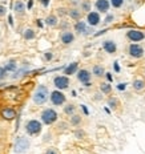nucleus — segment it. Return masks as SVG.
<instances>
[{
    "label": "nucleus",
    "instance_id": "f257e3e1",
    "mask_svg": "<svg viewBox=\"0 0 145 154\" xmlns=\"http://www.w3.org/2000/svg\"><path fill=\"white\" fill-rule=\"evenodd\" d=\"M49 98V89L46 85H39L36 91L33 92L32 96V101L35 105H44Z\"/></svg>",
    "mask_w": 145,
    "mask_h": 154
},
{
    "label": "nucleus",
    "instance_id": "f03ea898",
    "mask_svg": "<svg viewBox=\"0 0 145 154\" xmlns=\"http://www.w3.org/2000/svg\"><path fill=\"white\" fill-rule=\"evenodd\" d=\"M40 118H41V124L53 125L57 121V118H59V114H57V112L55 110V109L48 108V109H44V110L41 112Z\"/></svg>",
    "mask_w": 145,
    "mask_h": 154
},
{
    "label": "nucleus",
    "instance_id": "7ed1b4c3",
    "mask_svg": "<svg viewBox=\"0 0 145 154\" xmlns=\"http://www.w3.org/2000/svg\"><path fill=\"white\" fill-rule=\"evenodd\" d=\"M41 130H43V124L39 120H30L25 124V133L28 136H32V137L39 136L41 133Z\"/></svg>",
    "mask_w": 145,
    "mask_h": 154
},
{
    "label": "nucleus",
    "instance_id": "20e7f679",
    "mask_svg": "<svg viewBox=\"0 0 145 154\" xmlns=\"http://www.w3.org/2000/svg\"><path fill=\"white\" fill-rule=\"evenodd\" d=\"M31 146V142L30 140L27 138V137H17L15 141V146H14V152L16 154H24L28 152V149H30Z\"/></svg>",
    "mask_w": 145,
    "mask_h": 154
},
{
    "label": "nucleus",
    "instance_id": "39448f33",
    "mask_svg": "<svg viewBox=\"0 0 145 154\" xmlns=\"http://www.w3.org/2000/svg\"><path fill=\"white\" fill-rule=\"evenodd\" d=\"M49 100H51V102H52V105H55V106H61V105L65 104L67 97L61 91L56 89V91L49 93Z\"/></svg>",
    "mask_w": 145,
    "mask_h": 154
},
{
    "label": "nucleus",
    "instance_id": "423d86ee",
    "mask_svg": "<svg viewBox=\"0 0 145 154\" xmlns=\"http://www.w3.org/2000/svg\"><path fill=\"white\" fill-rule=\"evenodd\" d=\"M53 85L56 89L59 91H64V89H68L69 85H71V80H69V76H65V75H60V76H56L53 79Z\"/></svg>",
    "mask_w": 145,
    "mask_h": 154
},
{
    "label": "nucleus",
    "instance_id": "0eeeda50",
    "mask_svg": "<svg viewBox=\"0 0 145 154\" xmlns=\"http://www.w3.org/2000/svg\"><path fill=\"white\" fill-rule=\"evenodd\" d=\"M144 53H145L144 48L137 43H132L128 47V54L132 59H141V57H144Z\"/></svg>",
    "mask_w": 145,
    "mask_h": 154
},
{
    "label": "nucleus",
    "instance_id": "6e6552de",
    "mask_svg": "<svg viewBox=\"0 0 145 154\" xmlns=\"http://www.w3.org/2000/svg\"><path fill=\"white\" fill-rule=\"evenodd\" d=\"M127 38L132 43H138L145 38V33L140 29H129L127 32Z\"/></svg>",
    "mask_w": 145,
    "mask_h": 154
},
{
    "label": "nucleus",
    "instance_id": "1a4fd4ad",
    "mask_svg": "<svg viewBox=\"0 0 145 154\" xmlns=\"http://www.w3.org/2000/svg\"><path fill=\"white\" fill-rule=\"evenodd\" d=\"M101 23V16L97 11H91L87 14V24L89 27H97Z\"/></svg>",
    "mask_w": 145,
    "mask_h": 154
},
{
    "label": "nucleus",
    "instance_id": "9d476101",
    "mask_svg": "<svg viewBox=\"0 0 145 154\" xmlns=\"http://www.w3.org/2000/svg\"><path fill=\"white\" fill-rule=\"evenodd\" d=\"M60 41H61V44H63V45H71V44L75 41V33H73V32H71L69 29L61 31Z\"/></svg>",
    "mask_w": 145,
    "mask_h": 154
},
{
    "label": "nucleus",
    "instance_id": "9b49d317",
    "mask_svg": "<svg viewBox=\"0 0 145 154\" xmlns=\"http://www.w3.org/2000/svg\"><path fill=\"white\" fill-rule=\"evenodd\" d=\"M95 8L99 14H108L111 9L109 0H96L95 2Z\"/></svg>",
    "mask_w": 145,
    "mask_h": 154
},
{
    "label": "nucleus",
    "instance_id": "f8f14e48",
    "mask_svg": "<svg viewBox=\"0 0 145 154\" xmlns=\"http://www.w3.org/2000/svg\"><path fill=\"white\" fill-rule=\"evenodd\" d=\"M76 77L81 84H85V82H89L92 80V73L88 69H80L76 72Z\"/></svg>",
    "mask_w": 145,
    "mask_h": 154
},
{
    "label": "nucleus",
    "instance_id": "ddd939ff",
    "mask_svg": "<svg viewBox=\"0 0 145 154\" xmlns=\"http://www.w3.org/2000/svg\"><path fill=\"white\" fill-rule=\"evenodd\" d=\"M102 49L108 54H115L117 52V45L113 40H104L102 41Z\"/></svg>",
    "mask_w": 145,
    "mask_h": 154
},
{
    "label": "nucleus",
    "instance_id": "4468645a",
    "mask_svg": "<svg viewBox=\"0 0 145 154\" xmlns=\"http://www.w3.org/2000/svg\"><path fill=\"white\" fill-rule=\"evenodd\" d=\"M68 16L72 20L79 21V20H81V17H83V12L80 11L79 7H71L68 9Z\"/></svg>",
    "mask_w": 145,
    "mask_h": 154
},
{
    "label": "nucleus",
    "instance_id": "2eb2a0df",
    "mask_svg": "<svg viewBox=\"0 0 145 154\" xmlns=\"http://www.w3.org/2000/svg\"><path fill=\"white\" fill-rule=\"evenodd\" d=\"M44 24H46L47 27H49V28L57 27V25H59V17H57L55 14L48 15L47 17H46V20H44Z\"/></svg>",
    "mask_w": 145,
    "mask_h": 154
},
{
    "label": "nucleus",
    "instance_id": "dca6fc26",
    "mask_svg": "<svg viewBox=\"0 0 145 154\" xmlns=\"http://www.w3.org/2000/svg\"><path fill=\"white\" fill-rule=\"evenodd\" d=\"M92 76L97 77V79H101V77L105 76V68L104 65H101V64H96V65H93L92 68Z\"/></svg>",
    "mask_w": 145,
    "mask_h": 154
},
{
    "label": "nucleus",
    "instance_id": "f3484780",
    "mask_svg": "<svg viewBox=\"0 0 145 154\" xmlns=\"http://www.w3.org/2000/svg\"><path fill=\"white\" fill-rule=\"evenodd\" d=\"M77 70H79V63L73 61V63H71L68 66H65V68H64V75H65V76L76 75Z\"/></svg>",
    "mask_w": 145,
    "mask_h": 154
},
{
    "label": "nucleus",
    "instance_id": "a211bd4d",
    "mask_svg": "<svg viewBox=\"0 0 145 154\" xmlns=\"http://www.w3.org/2000/svg\"><path fill=\"white\" fill-rule=\"evenodd\" d=\"M81 124H83V117H81V114L73 113L72 116H69V125H71V126L79 128Z\"/></svg>",
    "mask_w": 145,
    "mask_h": 154
},
{
    "label": "nucleus",
    "instance_id": "6ab92c4d",
    "mask_svg": "<svg viewBox=\"0 0 145 154\" xmlns=\"http://www.w3.org/2000/svg\"><path fill=\"white\" fill-rule=\"evenodd\" d=\"M25 9H27V7H25L23 0H16L15 4H14V11L16 12V14L17 15H24Z\"/></svg>",
    "mask_w": 145,
    "mask_h": 154
},
{
    "label": "nucleus",
    "instance_id": "aec40b11",
    "mask_svg": "<svg viewBox=\"0 0 145 154\" xmlns=\"http://www.w3.org/2000/svg\"><path fill=\"white\" fill-rule=\"evenodd\" d=\"M132 88L136 92H143L145 89V80L144 79H134L132 82Z\"/></svg>",
    "mask_w": 145,
    "mask_h": 154
},
{
    "label": "nucleus",
    "instance_id": "412c9836",
    "mask_svg": "<svg viewBox=\"0 0 145 154\" xmlns=\"http://www.w3.org/2000/svg\"><path fill=\"white\" fill-rule=\"evenodd\" d=\"M79 8H80V11H81L83 14H88V12L92 11V2L91 0H81V2H80Z\"/></svg>",
    "mask_w": 145,
    "mask_h": 154
},
{
    "label": "nucleus",
    "instance_id": "4be33fe9",
    "mask_svg": "<svg viewBox=\"0 0 145 154\" xmlns=\"http://www.w3.org/2000/svg\"><path fill=\"white\" fill-rule=\"evenodd\" d=\"M73 29H75L76 35H84V32L87 29V23L85 21H81V20L76 21L75 25H73Z\"/></svg>",
    "mask_w": 145,
    "mask_h": 154
},
{
    "label": "nucleus",
    "instance_id": "5701e85b",
    "mask_svg": "<svg viewBox=\"0 0 145 154\" xmlns=\"http://www.w3.org/2000/svg\"><path fill=\"white\" fill-rule=\"evenodd\" d=\"M2 116L5 120H14L16 117V112H15V109H12V108H4L2 110Z\"/></svg>",
    "mask_w": 145,
    "mask_h": 154
},
{
    "label": "nucleus",
    "instance_id": "b1692460",
    "mask_svg": "<svg viewBox=\"0 0 145 154\" xmlns=\"http://www.w3.org/2000/svg\"><path fill=\"white\" fill-rule=\"evenodd\" d=\"M23 37H24V40H27V41L33 40V38H36V32L32 29V28H27V29L23 32Z\"/></svg>",
    "mask_w": 145,
    "mask_h": 154
},
{
    "label": "nucleus",
    "instance_id": "393cba45",
    "mask_svg": "<svg viewBox=\"0 0 145 154\" xmlns=\"http://www.w3.org/2000/svg\"><path fill=\"white\" fill-rule=\"evenodd\" d=\"M76 109H77V106L75 104H65V106L63 108V112H64V114H67V116H72L73 113H76Z\"/></svg>",
    "mask_w": 145,
    "mask_h": 154
},
{
    "label": "nucleus",
    "instance_id": "a878e982",
    "mask_svg": "<svg viewBox=\"0 0 145 154\" xmlns=\"http://www.w3.org/2000/svg\"><path fill=\"white\" fill-rule=\"evenodd\" d=\"M107 102H108V106L111 108L112 110H117L118 106H120V101H118L116 97H109Z\"/></svg>",
    "mask_w": 145,
    "mask_h": 154
},
{
    "label": "nucleus",
    "instance_id": "bb28decb",
    "mask_svg": "<svg viewBox=\"0 0 145 154\" xmlns=\"http://www.w3.org/2000/svg\"><path fill=\"white\" fill-rule=\"evenodd\" d=\"M100 92L102 94H111L112 93V85L109 82H101L100 84Z\"/></svg>",
    "mask_w": 145,
    "mask_h": 154
},
{
    "label": "nucleus",
    "instance_id": "cd10ccee",
    "mask_svg": "<svg viewBox=\"0 0 145 154\" xmlns=\"http://www.w3.org/2000/svg\"><path fill=\"white\" fill-rule=\"evenodd\" d=\"M7 72H15L16 69H17V64H16L15 61H9V63H7L4 66H3Z\"/></svg>",
    "mask_w": 145,
    "mask_h": 154
},
{
    "label": "nucleus",
    "instance_id": "c85d7f7f",
    "mask_svg": "<svg viewBox=\"0 0 145 154\" xmlns=\"http://www.w3.org/2000/svg\"><path fill=\"white\" fill-rule=\"evenodd\" d=\"M56 16L57 17H65V16H68V9L64 7H59L56 9Z\"/></svg>",
    "mask_w": 145,
    "mask_h": 154
},
{
    "label": "nucleus",
    "instance_id": "c756f323",
    "mask_svg": "<svg viewBox=\"0 0 145 154\" xmlns=\"http://www.w3.org/2000/svg\"><path fill=\"white\" fill-rule=\"evenodd\" d=\"M109 4H111L113 8L118 9L124 5V0H109Z\"/></svg>",
    "mask_w": 145,
    "mask_h": 154
},
{
    "label": "nucleus",
    "instance_id": "7c9ffc66",
    "mask_svg": "<svg viewBox=\"0 0 145 154\" xmlns=\"http://www.w3.org/2000/svg\"><path fill=\"white\" fill-rule=\"evenodd\" d=\"M75 137L77 140H84L87 137V134H85V131L83 129H79V128H77V129L75 130Z\"/></svg>",
    "mask_w": 145,
    "mask_h": 154
},
{
    "label": "nucleus",
    "instance_id": "2f4dec72",
    "mask_svg": "<svg viewBox=\"0 0 145 154\" xmlns=\"http://www.w3.org/2000/svg\"><path fill=\"white\" fill-rule=\"evenodd\" d=\"M57 27H60L63 31H67V29L71 28V24L68 23V21H59V25H57Z\"/></svg>",
    "mask_w": 145,
    "mask_h": 154
},
{
    "label": "nucleus",
    "instance_id": "473e14b6",
    "mask_svg": "<svg viewBox=\"0 0 145 154\" xmlns=\"http://www.w3.org/2000/svg\"><path fill=\"white\" fill-rule=\"evenodd\" d=\"M113 20H115V15H112V14H107V17L104 19V24H111V23H113Z\"/></svg>",
    "mask_w": 145,
    "mask_h": 154
},
{
    "label": "nucleus",
    "instance_id": "72a5a7b5",
    "mask_svg": "<svg viewBox=\"0 0 145 154\" xmlns=\"http://www.w3.org/2000/svg\"><path fill=\"white\" fill-rule=\"evenodd\" d=\"M68 128H69V124H67V122H60L59 125H57V130H60V131L67 130Z\"/></svg>",
    "mask_w": 145,
    "mask_h": 154
},
{
    "label": "nucleus",
    "instance_id": "f704fd0d",
    "mask_svg": "<svg viewBox=\"0 0 145 154\" xmlns=\"http://www.w3.org/2000/svg\"><path fill=\"white\" fill-rule=\"evenodd\" d=\"M44 154H59V150L56 147H48Z\"/></svg>",
    "mask_w": 145,
    "mask_h": 154
},
{
    "label": "nucleus",
    "instance_id": "c9c22d12",
    "mask_svg": "<svg viewBox=\"0 0 145 154\" xmlns=\"http://www.w3.org/2000/svg\"><path fill=\"white\" fill-rule=\"evenodd\" d=\"M5 15H7V8H5V5L0 4V17H4Z\"/></svg>",
    "mask_w": 145,
    "mask_h": 154
},
{
    "label": "nucleus",
    "instance_id": "e433bc0d",
    "mask_svg": "<svg viewBox=\"0 0 145 154\" xmlns=\"http://www.w3.org/2000/svg\"><path fill=\"white\" fill-rule=\"evenodd\" d=\"M52 59H53V53L52 52H46V53H44V60H47V61H51Z\"/></svg>",
    "mask_w": 145,
    "mask_h": 154
},
{
    "label": "nucleus",
    "instance_id": "4c0bfd02",
    "mask_svg": "<svg viewBox=\"0 0 145 154\" xmlns=\"http://www.w3.org/2000/svg\"><path fill=\"white\" fill-rule=\"evenodd\" d=\"M80 2L81 0H69V4H71V7H79Z\"/></svg>",
    "mask_w": 145,
    "mask_h": 154
},
{
    "label": "nucleus",
    "instance_id": "58836bf2",
    "mask_svg": "<svg viewBox=\"0 0 145 154\" xmlns=\"http://www.w3.org/2000/svg\"><path fill=\"white\" fill-rule=\"evenodd\" d=\"M93 98H95L96 101L102 100V93H101V92H100V93H95V97H93Z\"/></svg>",
    "mask_w": 145,
    "mask_h": 154
},
{
    "label": "nucleus",
    "instance_id": "ea45409f",
    "mask_svg": "<svg viewBox=\"0 0 145 154\" xmlns=\"http://www.w3.org/2000/svg\"><path fill=\"white\" fill-rule=\"evenodd\" d=\"M5 73H7V70H5L4 68H0V79H4V77L7 76Z\"/></svg>",
    "mask_w": 145,
    "mask_h": 154
},
{
    "label": "nucleus",
    "instance_id": "a19ab883",
    "mask_svg": "<svg viewBox=\"0 0 145 154\" xmlns=\"http://www.w3.org/2000/svg\"><path fill=\"white\" fill-rule=\"evenodd\" d=\"M40 3H41V5H43V7H48V5H49V0H40Z\"/></svg>",
    "mask_w": 145,
    "mask_h": 154
},
{
    "label": "nucleus",
    "instance_id": "79ce46f5",
    "mask_svg": "<svg viewBox=\"0 0 145 154\" xmlns=\"http://www.w3.org/2000/svg\"><path fill=\"white\" fill-rule=\"evenodd\" d=\"M8 23H9V25H11V27H14V17H12V15L8 16Z\"/></svg>",
    "mask_w": 145,
    "mask_h": 154
},
{
    "label": "nucleus",
    "instance_id": "37998d69",
    "mask_svg": "<svg viewBox=\"0 0 145 154\" xmlns=\"http://www.w3.org/2000/svg\"><path fill=\"white\" fill-rule=\"evenodd\" d=\"M32 4H33V2H32V0H30V4H28V8H31V7H32Z\"/></svg>",
    "mask_w": 145,
    "mask_h": 154
},
{
    "label": "nucleus",
    "instance_id": "c03bdc74",
    "mask_svg": "<svg viewBox=\"0 0 145 154\" xmlns=\"http://www.w3.org/2000/svg\"><path fill=\"white\" fill-rule=\"evenodd\" d=\"M144 76H145V68H144Z\"/></svg>",
    "mask_w": 145,
    "mask_h": 154
},
{
    "label": "nucleus",
    "instance_id": "a18cd8bd",
    "mask_svg": "<svg viewBox=\"0 0 145 154\" xmlns=\"http://www.w3.org/2000/svg\"><path fill=\"white\" fill-rule=\"evenodd\" d=\"M128 2H132V0H128Z\"/></svg>",
    "mask_w": 145,
    "mask_h": 154
}]
</instances>
